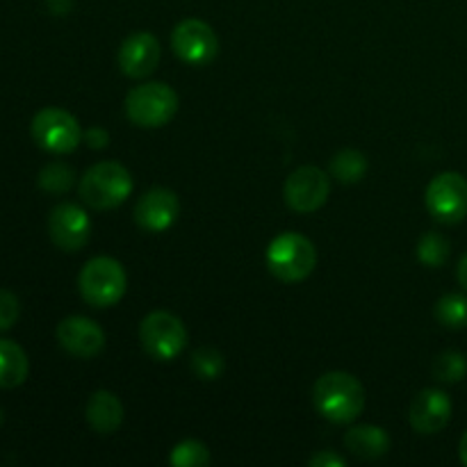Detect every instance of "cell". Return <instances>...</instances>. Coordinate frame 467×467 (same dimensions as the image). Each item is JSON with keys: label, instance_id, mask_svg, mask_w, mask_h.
<instances>
[{"label": "cell", "instance_id": "cell-1", "mask_svg": "<svg viewBox=\"0 0 467 467\" xmlns=\"http://www.w3.org/2000/svg\"><path fill=\"white\" fill-rule=\"evenodd\" d=\"M315 409L322 418L336 424H349L363 413L365 388L354 374L327 372L313 388Z\"/></svg>", "mask_w": 467, "mask_h": 467}, {"label": "cell", "instance_id": "cell-2", "mask_svg": "<svg viewBox=\"0 0 467 467\" xmlns=\"http://www.w3.org/2000/svg\"><path fill=\"white\" fill-rule=\"evenodd\" d=\"M132 194V176L123 164L99 162L80 181V199L91 210L119 208Z\"/></svg>", "mask_w": 467, "mask_h": 467}, {"label": "cell", "instance_id": "cell-3", "mask_svg": "<svg viewBox=\"0 0 467 467\" xmlns=\"http://www.w3.org/2000/svg\"><path fill=\"white\" fill-rule=\"evenodd\" d=\"M78 285H80V295L87 304L94 308H109V306H117L126 295V269L121 267L119 260L99 255L82 267Z\"/></svg>", "mask_w": 467, "mask_h": 467}, {"label": "cell", "instance_id": "cell-4", "mask_svg": "<svg viewBox=\"0 0 467 467\" xmlns=\"http://www.w3.org/2000/svg\"><path fill=\"white\" fill-rule=\"evenodd\" d=\"M317 251L308 237L299 233H283L267 246V267L278 281L299 283L313 274Z\"/></svg>", "mask_w": 467, "mask_h": 467}, {"label": "cell", "instance_id": "cell-5", "mask_svg": "<svg viewBox=\"0 0 467 467\" xmlns=\"http://www.w3.org/2000/svg\"><path fill=\"white\" fill-rule=\"evenodd\" d=\"M178 112V94L164 82H146L126 96V114L135 126H167Z\"/></svg>", "mask_w": 467, "mask_h": 467}, {"label": "cell", "instance_id": "cell-6", "mask_svg": "<svg viewBox=\"0 0 467 467\" xmlns=\"http://www.w3.org/2000/svg\"><path fill=\"white\" fill-rule=\"evenodd\" d=\"M140 340L150 358L169 363V360L178 358L187 347L185 324L167 310H155L141 319Z\"/></svg>", "mask_w": 467, "mask_h": 467}, {"label": "cell", "instance_id": "cell-7", "mask_svg": "<svg viewBox=\"0 0 467 467\" xmlns=\"http://www.w3.org/2000/svg\"><path fill=\"white\" fill-rule=\"evenodd\" d=\"M32 140L39 149L55 155H67L82 141V128L71 112L59 108H44L32 119Z\"/></svg>", "mask_w": 467, "mask_h": 467}, {"label": "cell", "instance_id": "cell-8", "mask_svg": "<svg viewBox=\"0 0 467 467\" xmlns=\"http://www.w3.org/2000/svg\"><path fill=\"white\" fill-rule=\"evenodd\" d=\"M427 208L441 223H459L467 217V181L461 173H438L427 187Z\"/></svg>", "mask_w": 467, "mask_h": 467}, {"label": "cell", "instance_id": "cell-9", "mask_svg": "<svg viewBox=\"0 0 467 467\" xmlns=\"http://www.w3.org/2000/svg\"><path fill=\"white\" fill-rule=\"evenodd\" d=\"M171 48L176 57H181L192 67H203L210 64L219 53L217 32L199 18H185L173 27Z\"/></svg>", "mask_w": 467, "mask_h": 467}, {"label": "cell", "instance_id": "cell-10", "mask_svg": "<svg viewBox=\"0 0 467 467\" xmlns=\"http://www.w3.org/2000/svg\"><path fill=\"white\" fill-rule=\"evenodd\" d=\"M331 182L327 171L319 167H299L287 176L283 194H285L287 208L299 214L317 213L328 201Z\"/></svg>", "mask_w": 467, "mask_h": 467}, {"label": "cell", "instance_id": "cell-11", "mask_svg": "<svg viewBox=\"0 0 467 467\" xmlns=\"http://www.w3.org/2000/svg\"><path fill=\"white\" fill-rule=\"evenodd\" d=\"M50 240L62 251H80L91 237V219L80 205L59 203L48 217Z\"/></svg>", "mask_w": 467, "mask_h": 467}, {"label": "cell", "instance_id": "cell-12", "mask_svg": "<svg viewBox=\"0 0 467 467\" xmlns=\"http://www.w3.org/2000/svg\"><path fill=\"white\" fill-rule=\"evenodd\" d=\"M57 336L59 347L67 354L76 356V358H94L100 351L105 349V333L94 319L82 317V315H71L64 317L57 324Z\"/></svg>", "mask_w": 467, "mask_h": 467}, {"label": "cell", "instance_id": "cell-13", "mask_svg": "<svg viewBox=\"0 0 467 467\" xmlns=\"http://www.w3.org/2000/svg\"><path fill=\"white\" fill-rule=\"evenodd\" d=\"M181 214V201L167 187H153L146 192L135 208V222L141 231L164 233L176 223Z\"/></svg>", "mask_w": 467, "mask_h": 467}, {"label": "cell", "instance_id": "cell-14", "mask_svg": "<svg viewBox=\"0 0 467 467\" xmlns=\"http://www.w3.org/2000/svg\"><path fill=\"white\" fill-rule=\"evenodd\" d=\"M162 48L150 32H135L119 48V68L128 78H146L158 68Z\"/></svg>", "mask_w": 467, "mask_h": 467}, {"label": "cell", "instance_id": "cell-15", "mask_svg": "<svg viewBox=\"0 0 467 467\" xmlns=\"http://www.w3.org/2000/svg\"><path fill=\"white\" fill-rule=\"evenodd\" d=\"M451 420V400L438 388H427L410 404V427L422 436L442 431Z\"/></svg>", "mask_w": 467, "mask_h": 467}, {"label": "cell", "instance_id": "cell-16", "mask_svg": "<svg viewBox=\"0 0 467 467\" xmlns=\"http://www.w3.org/2000/svg\"><path fill=\"white\" fill-rule=\"evenodd\" d=\"M87 422L100 436H112L123 422L121 400L109 390H96L87 401Z\"/></svg>", "mask_w": 467, "mask_h": 467}, {"label": "cell", "instance_id": "cell-17", "mask_svg": "<svg viewBox=\"0 0 467 467\" xmlns=\"http://www.w3.org/2000/svg\"><path fill=\"white\" fill-rule=\"evenodd\" d=\"M345 447L363 461H377L388 454L390 450V436L381 427L374 424H360L345 433Z\"/></svg>", "mask_w": 467, "mask_h": 467}, {"label": "cell", "instance_id": "cell-18", "mask_svg": "<svg viewBox=\"0 0 467 467\" xmlns=\"http://www.w3.org/2000/svg\"><path fill=\"white\" fill-rule=\"evenodd\" d=\"M27 372H30V363L21 347L14 340H5L0 337V388L12 390L26 383Z\"/></svg>", "mask_w": 467, "mask_h": 467}, {"label": "cell", "instance_id": "cell-19", "mask_svg": "<svg viewBox=\"0 0 467 467\" xmlns=\"http://www.w3.org/2000/svg\"><path fill=\"white\" fill-rule=\"evenodd\" d=\"M368 173V158L356 149H345L333 155L331 176L340 182H358Z\"/></svg>", "mask_w": 467, "mask_h": 467}, {"label": "cell", "instance_id": "cell-20", "mask_svg": "<svg viewBox=\"0 0 467 467\" xmlns=\"http://www.w3.org/2000/svg\"><path fill=\"white\" fill-rule=\"evenodd\" d=\"M436 319L447 328L467 327V296L445 295L436 304Z\"/></svg>", "mask_w": 467, "mask_h": 467}, {"label": "cell", "instance_id": "cell-21", "mask_svg": "<svg viewBox=\"0 0 467 467\" xmlns=\"http://www.w3.org/2000/svg\"><path fill=\"white\" fill-rule=\"evenodd\" d=\"M73 176H76V171L68 164L50 162L39 171V187L50 194H64V192L71 190Z\"/></svg>", "mask_w": 467, "mask_h": 467}, {"label": "cell", "instance_id": "cell-22", "mask_svg": "<svg viewBox=\"0 0 467 467\" xmlns=\"http://www.w3.org/2000/svg\"><path fill=\"white\" fill-rule=\"evenodd\" d=\"M173 467H205L210 465V450L201 441L178 442L169 456Z\"/></svg>", "mask_w": 467, "mask_h": 467}, {"label": "cell", "instance_id": "cell-23", "mask_svg": "<svg viewBox=\"0 0 467 467\" xmlns=\"http://www.w3.org/2000/svg\"><path fill=\"white\" fill-rule=\"evenodd\" d=\"M467 374V358L461 351H445L433 363V377L442 383H459Z\"/></svg>", "mask_w": 467, "mask_h": 467}, {"label": "cell", "instance_id": "cell-24", "mask_svg": "<svg viewBox=\"0 0 467 467\" xmlns=\"http://www.w3.org/2000/svg\"><path fill=\"white\" fill-rule=\"evenodd\" d=\"M418 258L427 267H441L450 258V242L441 233H427L418 244Z\"/></svg>", "mask_w": 467, "mask_h": 467}, {"label": "cell", "instance_id": "cell-25", "mask_svg": "<svg viewBox=\"0 0 467 467\" xmlns=\"http://www.w3.org/2000/svg\"><path fill=\"white\" fill-rule=\"evenodd\" d=\"M192 372L203 379V381H214L223 374V356L217 349H210V347L196 349L192 354Z\"/></svg>", "mask_w": 467, "mask_h": 467}, {"label": "cell", "instance_id": "cell-26", "mask_svg": "<svg viewBox=\"0 0 467 467\" xmlns=\"http://www.w3.org/2000/svg\"><path fill=\"white\" fill-rule=\"evenodd\" d=\"M21 315V304L16 295L9 290H0V331H9L18 322Z\"/></svg>", "mask_w": 467, "mask_h": 467}, {"label": "cell", "instance_id": "cell-27", "mask_svg": "<svg viewBox=\"0 0 467 467\" xmlns=\"http://www.w3.org/2000/svg\"><path fill=\"white\" fill-rule=\"evenodd\" d=\"M308 465H313V467H345L347 461L342 459V456L333 454V451H319V454H315L313 459L308 461Z\"/></svg>", "mask_w": 467, "mask_h": 467}, {"label": "cell", "instance_id": "cell-28", "mask_svg": "<svg viewBox=\"0 0 467 467\" xmlns=\"http://www.w3.org/2000/svg\"><path fill=\"white\" fill-rule=\"evenodd\" d=\"M85 141L91 146V149H105L109 144V135L103 128H91L85 135Z\"/></svg>", "mask_w": 467, "mask_h": 467}, {"label": "cell", "instance_id": "cell-29", "mask_svg": "<svg viewBox=\"0 0 467 467\" xmlns=\"http://www.w3.org/2000/svg\"><path fill=\"white\" fill-rule=\"evenodd\" d=\"M46 3H48L50 12L57 14V16H62V14H67L73 7V0H46Z\"/></svg>", "mask_w": 467, "mask_h": 467}, {"label": "cell", "instance_id": "cell-30", "mask_svg": "<svg viewBox=\"0 0 467 467\" xmlns=\"http://www.w3.org/2000/svg\"><path fill=\"white\" fill-rule=\"evenodd\" d=\"M456 278H459V283L463 285V290H467V254L461 258L459 269H456Z\"/></svg>", "mask_w": 467, "mask_h": 467}, {"label": "cell", "instance_id": "cell-31", "mask_svg": "<svg viewBox=\"0 0 467 467\" xmlns=\"http://www.w3.org/2000/svg\"><path fill=\"white\" fill-rule=\"evenodd\" d=\"M459 454H461V461L467 465V431L463 433V438H461V445H459Z\"/></svg>", "mask_w": 467, "mask_h": 467}, {"label": "cell", "instance_id": "cell-32", "mask_svg": "<svg viewBox=\"0 0 467 467\" xmlns=\"http://www.w3.org/2000/svg\"><path fill=\"white\" fill-rule=\"evenodd\" d=\"M0 424H3V410H0Z\"/></svg>", "mask_w": 467, "mask_h": 467}]
</instances>
